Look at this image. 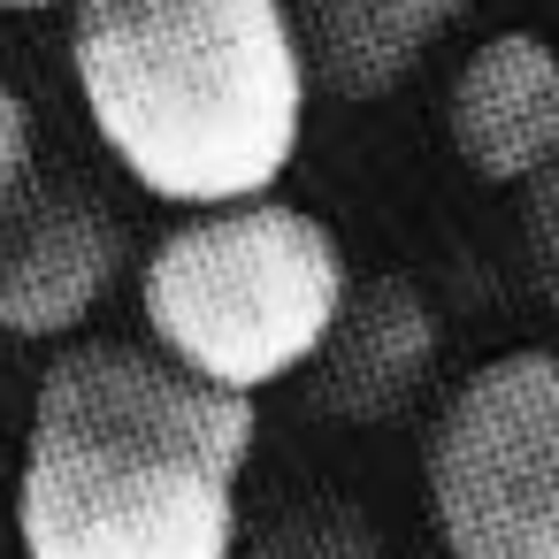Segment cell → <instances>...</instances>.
I'll return each mask as SVG.
<instances>
[{
  "instance_id": "8992f818",
  "label": "cell",
  "mask_w": 559,
  "mask_h": 559,
  "mask_svg": "<svg viewBox=\"0 0 559 559\" xmlns=\"http://www.w3.org/2000/svg\"><path fill=\"white\" fill-rule=\"evenodd\" d=\"M444 131L483 185H528L559 154V47L536 32L483 39L452 78Z\"/></svg>"
},
{
  "instance_id": "5b68a950",
  "label": "cell",
  "mask_w": 559,
  "mask_h": 559,
  "mask_svg": "<svg viewBox=\"0 0 559 559\" xmlns=\"http://www.w3.org/2000/svg\"><path fill=\"white\" fill-rule=\"evenodd\" d=\"M123 276V230L85 192L24 185L0 207V330L70 337L100 314Z\"/></svg>"
},
{
  "instance_id": "6da1fadb",
  "label": "cell",
  "mask_w": 559,
  "mask_h": 559,
  "mask_svg": "<svg viewBox=\"0 0 559 559\" xmlns=\"http://www.w3.org/2000/svg\"><path fill=\"white\" fill-rule=\"evenodd\" d=\"M253 399L154 345H70L32 399L16 536L24 559H230Z\"/></svg>"
},
{
  "instance_id": "ba28073f",
  "label": "cell",
  "mask_w": 559,
  "mask_h": 559,
  "mask_svg": "<svg viewBox=\"0 0 559 559\" xmlns=\"http://www.w3.org/2000/svg\"><path fill=\"white\" fill-rule=\"evenodd\" d=\"M467 0H284L307 85L337 100H383L399 93L421 55L460 24Z\"/></svg>"
},
{
  "instance_id": "7a4b0ae2",
  "label": "cell",
  "mask_w": 559,
  "mask_h": 559,
  "mask_svg": "<svg viewBox=\"0 0 559 559\" xmlns=\"http://www.w3.org/2000/svg\"><path fill=\"white\" fill-rule=\"evenodd\" d=\"M70 70L108 162L185 215L269 200L314 93L284 0H78Z\"/></svg>"
},
{
  "instance_id": "30bf717a",
  "label": "cell",
  "mask_w": 559,
  "mask_h": 559,
  "mask_svg": "<svg viewBox=\"0 0 559 559\" xmlns=\"http://www.w3.org/2000/svg\"><path fill=\"white\" fill-rule=\"evenodd\" d=\"M521 230H528V276L559 314V154L521 185Z\"/></svg>"
},
{
  "instance_id": "9c48e42d",
  "label": "cell",
  "mask_w": 559,
  "mask_h": 559,
  "mask_svg": "<svg viewBox=\"0 0 559 559\" xmlns=\"http://www.w3.org/2000/svg\"><path fill=\"white\" fill-rule=\"evenodd\" d=\"M230 559H383V551H376V528H360L353 513L307 506V513L269 521L253 544L238 536V551H230Z\"/></svg>"
},
{
  "instance_id": "52a82bcc",
  "label": "cell",
  "mask_w": 559,
  "mask_h": 559,
  "mask_svg": "<svg viewBox=\"0 0 559 559\" xmlns=\"http://www.w3.org/2000/svg\"><path fill=\"white\" fill-rule=\"evenodd\" d=\"M429 360H437L429 299L406 276H368V284L345 292V307H337L307 376H314V399L337 421H383L421 391Z\"/></svg>"
},
{
  "instance_id": "7c38bea8",
  "label": "cell",
  "mask_w": 559,
  "mask_h": 559,
  "mask_svg": "<svg viewBox=\"0 0 559 559\" xmlns=\"http://www.w3.org/2000/svg\"><path fill=\"white\" fill-rule=\"evenodd\" d=\"M47 9H78V0H0V16H47Z\"/></svg>"
},
{
  "instance_id": "3957f363",
  "label": "cell",
  "mask_w": 559,
  "mask_h": 559,
  "mask_svg": "<svg viewBox=\"0 0 559 559\" xmlns=\"http://www.w3.org/2000/svg\"><path fill=\"white\" fill-rule=\"evenodd\" d=\"M345 292L353 269L337 230L276 192L185 215L139 269L146 345L230 399L307 376Z\"/></svg>"
},
{
  "instance_id": "277c9868",
  "label": "cell",
  "mask_w": 559,
  "mask_h": 559,
  "mask_svg": "<svg viewBox=\"0 0 559 559\" xmlns=\"http://www.w3.org/2000/svg\"><path fill=\"white\" fill-rule=\"evenodd\" d=\"M421 475L452 559H559V353L483 360L437 406Z\"/></svg>"
},
{
  "instance_id": "8fae6325",
  "label": "cell",
  "mask_w": 559,
  "mask_h": 559,
  "mask_svg": "<svg viewBox=\"0 0 559 559\" xmlns=\"http://www.w3.org/2000/svg\"><path fill=\"white\" fill-rule=\"evenodd\" d=\"M32 185V108L16 85H0V207Z\"/></svg>"
}]
</instances>
